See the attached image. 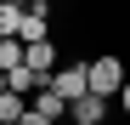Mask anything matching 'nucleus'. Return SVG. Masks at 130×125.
Masks as SVG:
<instances>
[{
  "instance_id": "nucleus-7",
  "label": "nucleus",
  "mask_w": 130,
  "mask_h": 125,
  "mask_svg": "<svg viewBox=\"0 0 130 125\" xmlns=\"http://www.w3.org/2000/svg\"><path fill=\"white\" fill-rule=\"evenodd\" d=\"M23 114H28V97H17V91L0 97V125H23Z\"/></svg>"
},
{
  "instance_id": "nucleus-3",
  "label": "nucleus",
  "mask_w": 130,
  "mask_h": 125,
  "mask_svg": "<svg viewBox=\"0 0 130 125\" xmlns=\"http://www.w3.org/2000/svg\"><path fill=\"white\" fill-rule=\"evenodd\" d=\"M17 40H23V46H45V40H51V6H45V0H34V6L23 11Z\"/></svg>"
},
{
  "instance_id": "nucleus-5",
  "label": "nucleus",
  "mask_w": 130,
  "mask_h": 125,
  "mask_svg": "<svg viewBox=\"0 0 130 125\" xmlns=\"http://www.w3.org/2000/svg\"><path fill=\"white\" fill-rule=\"evenodd\" d=\"M28 108H34L40 119H51V125H68V102H62L57 91H40V97L28 102Z\"/></svg>"
},
{
  "instance_id": "nucleus-9",
  "label": "nucleus",
  "mask_w": 130,
  "mask_h": 125,
  "mask_svg": "<svg viewBox=\"0 0 130 125\" xmlns=\"http://www.w3.org/2000/svg\"><path fill=\"white\" fill-rule=\"evenodd\" d=\"M119 114H124V119H130V85H124V91H119Z\"/></svg>"
},
{
  "instance_id": "nucleus-1",
  "label": "nucleus",
  "mask_w": 130,
  "mask_h": 125,
  "mask_svg": "<svg viewBox=\"0 0 130 125\" xmlns=\"http://www.w3.org/2000/svg\"><path fill=\"white\" fill-rule=\"evenodd\" d=\"M130 85V68L119 57H91V91L96 97H107V102H119V91Z\"/></svg>"
},
{
  "instance_id": "nucleus-2",
  "label": "nucleus",
  "mask_w": 130,
  "mask_h": 125,
  "mask_svg": "<svg viewBox=\"0 0 130 125\" xmlns=\"http://www.w3.org/2000/svg\"><path fill=\"white\" fill-rule=\"evenodd\" d=\"M51 91L74 108V102L91 91V62H68V68H57V74H51Z\"/></svg>"
},
{
  "instance_id": "nucleus-6",
  "label": "nucleus",
  "mask_w": 130,
  "mask_h": 125,
  "mask_svg": "<svg viewBox=\"0 0 130 125\" xmlns=\"http://www.w3.org/2000/svg\"><path fill=\"white\" fill-rule=\"evenodd\" d=\"M23 11H28V6H17V0H0V40H17V29H23Z\"/></svg>"
},
{
  "instance_id": "nucleus-4",
  "label": "nucleus",
  "mask_w": 130,
  "mask_h": 125,
  "mask_svg": "<svg viewBox=\"0 0 130 125\" xmlns=\"http://www.w3.org/2000/svg\"><path fill=\"white\" fill-rule=\"evenodd\" d=\"M68 114H74V125H102L107 114H113V102H107V97H96V91H85Z\"/></svg>"
},
{
  "instance_id": "nucleus-8",
  "label": "nucleus",
  "mask_w": 130,
  "mask_h": 125,
  "mask_svg": "<svg viewBox=\"0 0 130 125\" xmlns=\"http://www.w3.org/2000/svg\"><path fill=\"white\" fill-rule=\"evenodd\" d=\"M23 62H28V46H23V40H0V68H23Z\"/></svg>"
},
{
  "instance_id": "nucleus-10",
  "label": "nucleus",
  "mask_w": 130,
  "mask_h": 125,
  "mask_svg": "<svg viewBox=\"0 0 130 125\" xmlns=\"http://www.w3.org/2000/svg\"><path fill=\"white\" fill-rule=\"evenodd\" d=\"M23 125H51V119H40V114H34V108H28V114H23Z\"/></svg>"
}]
</instances>
